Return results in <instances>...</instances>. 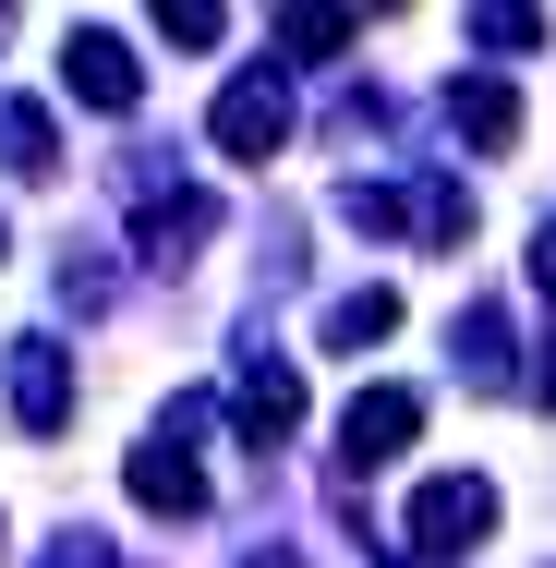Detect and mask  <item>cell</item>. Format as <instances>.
I'll return each mask as SVG.
<instances>
[{"label": "cell", "mask_w": 556, "mask_h": 568, "mask_svg": "<svg viewBox=\"0 0 556 568\" xmlns=\"http://www.w3.org/2000/svg\"><path fill=\"white\" fill-rule=\"evenodd\" d=\"M194 436H206V399H170L158 424H145V448H133V508H158V520H206V471H194Z\"/></svg>", "instance_id": "1"}, {"label": "cell", "mask_w": 556, "mask_h": 568, "mask_svg": "<svg viewBox=\"0 0 556 568\" xmlns=\"http://www.w3.org/2000/svg\"><path fill=\"white\" fill-rule=\"evenodd\" d=\"M484 532H496V484H484V471L412 484V557H472Z\"/></svg>", "instance_id": "2"}, {"label": "cell", "mask_w": 556, "mask_h": 568, "mask_svg": "<svg viewBox=\"0 0 556 568\" xmlns=\"http://www.w3.org/2000/svg\"><path fill=\"white\" fill-rule=\"evenodd\" d=\"M206 133H219V158H279V145H291V85H279V73H230Z\"/></svg>", "instance_id": "3"}, {"label": "cell", "mask_w": 556, "mask_h": 568, "mask_svg": "<svg viewBox=\"0 0 556 568\" xmlns=\"http://www.w3.org/2000/svg\"><path fill=\"white\" fill-rule=\"evenodd\" d=\"M0 387H12V424L24 436H61L73 424V363H61V339H12L0 351Z\"/></svg>", "instance_id": "4"}, {"label": "cell", "mask_w": 556, "mask_h": 568, "mask_svg": "<svg viewBox=\"0 0 556 568\" xmlns=\"http://www.w3.org/2000/svg\"><path fill=\"white\" fill-rule=\"evenodd\" d=\"M206 230H219V194H194V182H145L133 194V254L145 266H182Z\"/></svg>", "instance_id": "5"}, {"label": "cell", "mask_w": 556, "mask_h": 568, "mask_svg": "<svg viewBox=\"0 0 556 568\" xmlns=\"http://www.w3.org/2000/svg\"><path fill=\"white\" fill-rule=\"evenodd\" d=\"M230 424H242V448H291V436H303V375H291L279 351H254L242 387H230Z\"/></svg>", "instance_id": "6"}, {"label": "cell", "mask_w": 556, "mask_h": 568, "mask_svg": "<svg viewBox=\"0 0 556 568\" xmlns=\"http://www.w3.org/2000/svg\"><path fill=\"white\" fill-rule=\"evenodd\" d=\"M424 436V387H363L351 412H338V459L351 471H375V459H400Z\"/></svg>", "instance_id": "7"}, {"label": "cell", "mask_w": 556, "mask_h": 568, "mask_svg": "<svg viewBox=\"0 0 556 568\" xmlns=\"http://www.w3.org/2000/svg\"><path fill=\"white\" fill-rule=\"evenodd\" d=\"M61 85H73L85 110H110V121L145 98V73H133V49H121L110 24H73V37H61Z\"/></svg>", "instance_id": "8"}, {"label": "cell", "mask_w": 556, "mask_h": 568, "mask_svg": "<svg viewBox=\"0 0 556 568\" xmlns=\"http://www.w3.org/2000/svg\"><path fill=\"white\" fill-rule=\"evenodd\" d=\"M447 121H459L472 158H508V145H520V85H508V73H459V85H447Z\"/></svg>", "instance_id": "9"}, {"label": "cell", "mask_w": 556, "mask_h": 568, "mask_svg": "<svg viewBox=\"0 0 556 568\" xmlns=\"http://www.w3.org/2000/svg\"><path fill=\"white\" fill-rule=\"evenodd\" d=\"M387 327H400V291H387V278H363V291H338L327 315H315V339H327V351H375Z\"/></svg>", "instance_id": "10"}, {"label": "cell", "mask_w": 556, "mask_h": 568, "mask_svg": "<svg viewBox=\"0 0 556 568\" xmlns=\"http://www.w3.org/2000/svg\"><path fill=\"white\" fill-rule=\"evenodd\" d=\"M0 170H24V182L61 170V121L37 110V98H0Z\"/></svg>", "instance_id": "11"}, {"label": "cell", "mask_w": 556, "mask_h": 568, "mask_svg": "<svg viewBox=\"0 0 556 568\" xmlns=\"http://www.w3.org/2000/svg\"><path fill=\"white\" fill-rule=\"evenodd\" d=\"M447 351H459V375H472V387H508V315H496V303H459Z\"/></svg>", "instance_id": "12"}, {"label": "cell", "mask_w": 556, "mask_h": 568, "mask_svg": "<svg viewBox=\"0 0 556 568\" xmlns=\"http://www.w3.org/2000/svg\"><path fill=\"white\" fill-rule=\"evenodd\" d=\"M266 37H279V61H338L351 49V12H279Z\"/></svg>", "instance_id": "13"}, {"label": "cell", "mask_w": 556, "mask_h": 568, "mask_svg": "<svg viewBox=\"0 0 556 568\" xmlns=\"http://www.w3.org/2000/svg\"><path fill=\"white\" fill-rule=\"evenodd\" d=\"M412 230H424V242H472V194H459V182H424V194H412Z\"/></svg>", "instance_id": "14"}, {"label": "cell", "mask_w": 556, "mask_h": 568, "mask_svg": "<svg viewBox=\"0 0 556 568\" xmlns=\"http://www.w3.org/2000/svg\"><path fill=\"white\" fill-rule=\"evenodd\" d=\"M472 37H484V49H545V12H520V0H484V12H472Z\"/></svg>", "instance_id": "15"}, {"label": "cell", "mask_w": 556, "mask_h": 568, "mask_svg": "<svg viewBox=\"0 0 556 568\" xmlns=\"http://www.w3.org/2000/svg\"><path fill=\"white\" fill-rule=\"evenodd\" d=\"M158 24H170V49H219V37H230L219 0H158Z\"/></svg>", "instance_id": "16"}, {"label": "cell", "mask_w": 556, "mask_h": 568, "mask_svg": "<svg viewBox=\"0 0 556 568\" xmlns=\"http://www.w3.org/2000/svg\"><path fill=\"white\" fill-rule=\"evenodd\" d=\"M61 303L98 315V303H110V254H61Z\"/></svg>", "instance_id": "17"}, {"label": "cell", "mask_w": 556, "mask_h": 568, "mask_svg": "<svg viewBox=\"0 0 556 568\" xmlns=\"http://www.w3.org/2000/svg\"><path fill=\"white\" fill-rule=\"evenodd\" d=\"M98 557H110L98 532H61V545H49V557H37V568H98Z\"/></svg>", "instance_id": "18"}, {"label": "cell", "mask_w": 556, "mask_h": 568, "mask_svg": "<svg viewBox=\"0 0 556 568\" xmlns=\"http://www.w3.org/2000/svg\"><path fill=\"white\" fill-rule=\"evenodd\" d=\"M0 254H12V230H0Z\"/></svg>", "instance_id": "19"}]
</instances>
